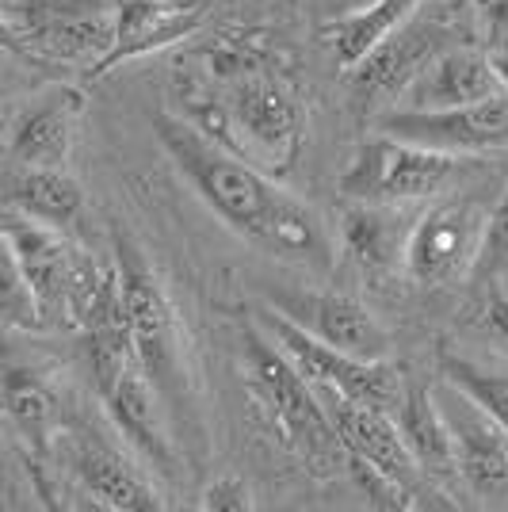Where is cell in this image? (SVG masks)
<instances>
[{"label": "cell", "instance_id": "1", "mask_svg": "<svg viewBox=\"0 0 508 512\" xmlns=\"http://www.w3.org/2000/svg\"><path fill=\"white\" fill-rule=\"evenodd\" d=\"M153 134L169 161L180 169L195 195L211 207L233 234L253 241L256 249L295 260L302 268L325 272L333 264V241L321 218L298 195L279 188L276 176L260 165L222 150L218 142L203 138L172 111L153 115Z\"/></svg>", "mask_w": 508, "mask_h": 512}, {"label": "cell", "instance_id": "2", "mask_svg": "<svg viewBox=\"0 0 508 512\" xmlns=\"http://www.w3.org/2000/svg\"><path fill=\"white\" fill-rule=\"evenodd\" d=\"M199 73L222 100L230 123V153L283 176L306 142V104L276 43L260 31L226 35L199 54Z\"/></svg>", "mask_w": 508, "mask_h": 512}, {"label": "cell", "instance_id": "3", "mask_svg": "<svg viewBox=\"0 0 508 512\" xmlns=\"http://www.w3.org/2000/svg\"><path fill=\"white\" fill-rule=\"evenodd\" d=\"M237 367H241V383L249 390L253 406L264 413L276 440L302 467L314 478L348 474V451L340 444L314 383L279 352L260 325H245Z\"/></svg>", "mask_w": 508, "mask_h": 512}, {"label": "cell", "instance_id": "4", "mask_svg": "<svg viewBox=\"0 0 508 512\" xmlns=\"http://www.w3.org/2000/svg\"><path fill=\"white\" fill-rule=\"evenodd\" d=\"M111 260L119 272V295H123L134 363L161 394L172 425H195V375H191L184 329H180L165 283L146 249L127 234H115Z\"/></svg>", "mask_w": 508, "mask_h": 512}, {"label": "cell", "instance_id": "5", "mask_svg": "<svg viewBox=\"0 0 508 512\" xmlns=\"http://www.w3.org/2000/svg\"><path fill=\"white\" fill-rule=\"evenodd\" d=\"M111 43V0H0V50L35 65L92 69Z\"/></svg>", "mask_w": 508, "mask_h": 512}, {"label": "cell", "instance_id": "6", "mask_svg": "<svg viewBox=\"0 0 508 512\" xmlns=\"http://www.w3.org/2000/svg\"><path fill=\"white\" fill-rule=\"evenodd\" d=\"M463 169V157L428 150L379 130L352 153L348 169L340 172V195L352 203H390L409 207L444 195Z\"/></svg>", "mask_w": 508, "mask_h": 512}, {"label": "cell", "instance_id": "7", "mask_svg": "<svg viewBox=\"0 0 508 512\" xmlns=\"http://www.w3.org/2000/svg\"><path fill=\"white\" fill-rule=\"evenodd\" d=\"M0 230L8 237L16 260H20L27 287L39 302L43 325L46 329L50 325L73 329V306H77L81 283H85L96 256L85 253L73 237L65 234V226L31 218L16 207H0Z\"/></svg>", "mask_w": 508, "mask_h": 512}, {"label": "cell", "instance_id": "8", "mask_svg": "<svg viewBox=\"0 0 508 512\" xmlns=\"http://www.w3.org/2000/svg\"><path fill=\"white\" fill-rule=\"evenodd\" d=\"M432 398L444 417L459 486L482 509H508V428L444 375L432 383Z\"/></svg>", "mask_w": 508, "mask_h": 512}, {"label": "cell", "instance_id": "9", "mask_svg": "<svg viewBox=\"0 0 508 512\" xmlns=\"http://www.w3.org/2000/svg\"><path fill=\"white\" fill-rule=\"evenodd\" d=\"M260 329L272 337L279 352L295 363L298 371L314 386H329L344 398H356L363 406H375L394 417V409L402 406L405 394V375L390 360H360L348 356L333 344L318 341L310 333H302L298 325L276 314L272 306L260 314Z\"/></svg>", "mask_w": 508, "mask_h": 512}, {"label": "cell", "instance_id": "10", "mask_svg": "<svg viewBox=\"0 0 508 512\" xmlns=\"http://www.w3.org/2000/svg\"><path fill=\"white\" fill-rule=\"evenodd\" d=\"M486 207L474 199H440L413 218L405 241V272L421 287H447L470 279L482 245Z\"/></svg>", "mask_w": 508, "mask_h": 512}, {"label": "cell", "instance_id": "11", "mask_svg": "<svg viewBox=\"0 0 508 512\" xmlns=\"http://www.w3.org/2000/svg\"><path fill=\"white\" fill-rule=\"evenodd\" d=\"M268 306L302 333L360 360H390V333L356 295L333 287H268Z\"/></svg>", "mask_w": 508, "mask_h": 512}, {"label": "cell", "instance_id": "12", "mask_svg": "<svg viewBox=\"0 0 508 512\" xmlns=\"http://www.w3.org/2000/svg\"><path fill=\"white\" fill-rule=\"evenodd\" d=\"M379 130L428 150L455 153V157L508 150V88L474 104L436 107V111L394 107L379 115Z\"/></svg>", "mask_w": 508, "mask_h": 512}, {"label": "cell", "instance_id": "13", "mask_svg": "<svg viewBox=\"0 0 508 512\" xmlns=\"http://www.w3.org/2000/svg\"><path fill=\"white\" fill-rule=\"evenodd\" d=\"M314 390H318L321 406H325L329 421L337 428L348 459L379 470L382 478H390V482L409 497V505L417 509L432 482L424 478L421 467H417V459L409 455L402 432L394 425V417L375 406H363L356 398H344V394L329 390V386H314Z\"/></svg>", "mask_w": 508, "mask_h": 512}, {"label": "cell", "instance_id": "14", "mask_svg": "<svg viewBox=\"0 0 508 512\" xmlns=\"http://www.w3.org/2000/svg\"><path fill=\"white\" fill-rule=\"evenodd\" d=\"M96 390L104 398L115 432L142 459V467L149 474H161V478H176L180 455H176V440H172V417L161 402V394L142 375V367L130 360L123 371H115Z\"/></svg>", "mask_w": 508, "mask_h": 512}, {"label": "cell", "instance_id": "15", "mask_svg": "<svg viewBox=\"0 0 508 512\" xmlns=\"http://www.w3.org/2000/svg\"><path fill=\"white\" fill-rule=\"evenodd\" d=\"M203 20L207 8L191 0H111V43L104 58L85 73V81H100L134 58L184 43L203 31Z\"/></svg>", "mask_w": 508, "mask_h": 512}, {"label": "cell", "instance_id": "16", "mask_svg": "<svg viewBox=\"0 0 508 512\" xmlns=\"http://www.w3.org/2000/svg\"><path fill=\"white\" fill-rule=\"evenodd\" d=\"M447 35H451V23H447L444 16H440V20H424L421 12L409 16V20H405L398 31H390L367 58H360V62L348 69V73H352V92H356L367 107L398 100L405 92V85L421 73V65L428 62L440 46L451 43Z\"/></svg>", "mask_w": 508, "mask_h": 512}, {"label": "cell", "instance_id": "17", "mask_svg": "<svg viewBox=\"0 0 508 512\" xmlns=\"http://www.w3.org/2000/svg\"><path fill=\"white\" fill-rule=\"evenodd\" d=\"M69 474L77 482L88 505L111 512H157L165 509L161 493L153 486V474L130 451L123 455L96 436H81L69 444Z\"/></svg>", "mask_w": 508, "mask_h": 512}, {"label": "cell", "instance_id": "18", "mask_svg": "<svg viewBox=\"0 0 508 512\" xmlns=\"http://www.w3.org/2000/svg\"><path fill=\"white\" fill-rule=\"evenodd\" d=\"M497 92H505V85L493 69L489 50H482L474 39H463V43L440 46L421 65V73L405 85L398 100L413 111H436V107L474 104V100H486Z\"/></svg>", "mask_w": 508, "mask_h": 512}, {"label": "cell", "instance_id": "19", "mask_svg": "<svg viewBox=\"0 0 508 512\" xmlns=\"http://www.w3.org/2000/svg\"><path fill=\"white\" fill-rule=\"evenodd\" d=\"M85 115V96L77 88H50L20 115L12 130V157L20 169H65Z\"/></svg>", "mask_w": 508, "mask_h": 512}, {"label": "cell", "instance_id": "20", "mask_svg": "<svg viewBox=\"0 0 508 512\" xmlns=\"http://www.w3.org/2000/svg\"><path fill=\"white\" fill-rule=\"evenodd\" d=\"M421 8L424 0H363V4H348L321 27V43L333 50V62L340 69H352L390 31H398L409 16H417Z\"/></svg>", "mask_w": 508, "mask_h": 512}, {"label": "cell", "instance_id": "21", "mask_svg": "<svg viewBox=\"0 0 508 512\" xmlns=\"http://www.w3.org/2000/svg\"><path fill=\"white\" fill-rule=\"evenodd\" d=\"M394 425H398L405 448L417 459V467L428 482H436V486L459 482L455 463H451V440H447L444 417H440L436 398H432V386L405 383L402 406L394 409Z\"/></svg>", "mask_w": 508, "mask_h": 512}, {"label": "cell", "instance_id": "22", "mask_svg": "<svg viewBox=\"0 0 508 512\" xmlns=\"http://www.w3.org/2000/svg\"><path fill=\"white\" fill-rule=\"evenodd\" d=\"M0 413L12 421L27 448H50V432L58 425V394L35 367L23 363L0 367Z\"/></svg>", "mask_w": 508, "mask_h": 512}, {"label": "cell", "instance_id": "23", "mask_svg": "<svg viewBox=\"0 0 508 512\" xmlns=\"http://www.w3.org/2000/svg\"><path fill=\"white\" fill-rule=\"evenodd\" d=\"M409 230L413 218L390 203H356V211L344 214V241L367 272H394L398 264L405 268Z\"/></svg>", "mask_w": 508, "mask_h": 512}, {"label": "cell", "instance_id": "24", "mask_svg": "<svg viewBox=\"0 0 508 512\" xmlns=\"http://www.w3.org/2000/svg\"><path fill=\"white\" fill-rule=\"evenodd\" d=\"M8 207L69 230L85 211V192L65 169H20L8 188Z\"/></svg>", "mask_w": 508, "mask_h": 512}, {"label": "cell", "instance_id": "25", "mask_svg": "<svg viewBox=\"0 0 508 512\" xmlns=\"http://www.w3.org/2000/svg\"><path fill=\"white\" fill-rule=\"evenodd\" d=\"M0 325L23 329V333L46 329L43 314H39V302H35L31 287H27V276H23L20 260L12 253L4 230H0Z\"/></svg>", "mask_w": 508, "mask_h": 512}, {"label": "cell", "instance_id": "26", "mask_svg": "<svg viewBox=\"0 0 508 512\" xmlns=\"http://www.w3.org/2000/svg\"><path fill=\"white\" fill-rule=\"evenodd\" d=\"M440 371H444V379L463 386L489 417H497L508 428V371H489V367H478L474 360H463V356H444Z\"/></svg>", "mask_w": 508, "mask_h": 512}, {"label": "cell", "instance_id": "27", "mask_svg": "<svg viewBox=\"0 0 508 512\" xmlns=\"http://www.w3.org/2000/svg\"><path fill=\"white\" fill-rule=\"evenodd\" d=\"M508 268V188L501 199L486 211V226H482V245H478V260H474V283H489Z\"/></svg>", "mask_w": 508, "mask_h": 512}, {"label": "cell", "instance_id": "28", "mask_svg": "<svg viewBox=\"0 0 508 512\" xmlns=\"http://www.w3.org/2000/svg\"><path fill=\"white\" fill-rule=\"evenodd\" d=\"M482 287H486V295H482V310H478V329L493 348L508 352V268Z\"/></svg>", "mask_w": 508, "mask_h": 512}, {"label": "cell", "instance_id": "29", "mask_svg": "<svg viewBox=\"0 0 508 512\" xmlns=\"http://www.w3.org/2000/svg\"><path fill=\"white\" fill-rule=\"evenodd\" d=\"M474 43L489 54H508V0H486L474 12Z\"/></svg>", "mask_w": 508, "mask_h": 512}, {"label": "cell", "instance_id": "30", "mask_svg": "<svg viewBox=\"0 0 508 512\" xmlns=\"http://www.w3.org/2000/svg\"><path fill=\"white\" fill-rule=\"evenodd\" d=\"M199 509H211V512H249L253 509V490L237 478V474H222L214 478L211 486L203 490V501Z\"/></svg>", "mask_w": 508, "mask_h": 512}, {"label": "cell", "instance_id": "31", "mask_svg": "<svg viewBox=\"0 0 508 512\" xmlns=\"http://www.w3.org/2000/svg\"><path fill=\"white\" fill-rule=\"evenodd\" d=\"M493 58V69H497V77H501V85L508 88V54H489Z\"/></svg>", "mask_w": 508, "mask_h": 512}, {"label": "cell", "instance_id": "32", "mask_svg": "<svg viewBox=\"0 0 508 512\" xmlns=\"http://www.w3.org/2000/svg\"><path fill=\"white\" fill-rule=\"evenodd\" d=\"M352 4H363V0H352Z\"/></svg>", "mask_w": 508, "mask_h": 512}]
</instances>
